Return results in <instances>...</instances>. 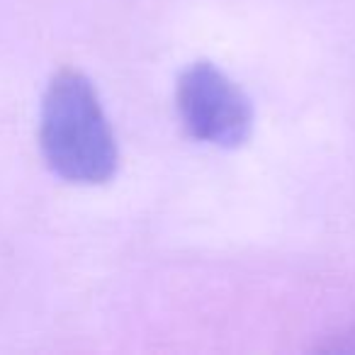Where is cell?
I'll return each instance as SVG.
<instances>
[{
	"label": "cell",
	"mask_w": 355,
	"mask_h": 355,
	"mask_svg": "<svg viewBox=\"0 0 355 355\" xmlns=\"http://www.w3.org/2000/svg\"><path fill=\"white\" fill-rule=\"evenodd\" d=\"M40 146L61 180L103 185L112 180L119 151L110 119L88 76L61 69L46 85L40 114Z\"/></svg>",
	"instance_id": "6da1fadb"
},
{
	"label": "cell",
	"mask_w": 355,
	"mask_h": 355,
	"mask_svg": "<svg viewBox=\"0 0 355 355\" xmlns=\"http://www.w3.org/2000/svg\"><path fill=\"white\" fill-rule=\"evenodd\" d=\"M175 105L183 127L198 141L239 148L251 139V100L212 61H195L180 73Z\"/></svg>",
	"instance_id": "7a4b0ae2"
}]
</instances>
